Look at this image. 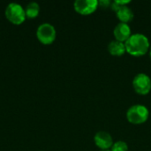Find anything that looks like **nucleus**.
<instances>
[{
	"mask_svg": "<svg viewBox=\"0 0 151 151\" xmlns=\"http://www.w3.org/2000/svg\"><path fill=\"white\" fill-rule=\"evenodd\" d=\"M126 50L134 57H140L150 51V42L147 35L142 33L132 34L129 39L125 42Z\"/></svg>",
	"mask_w": 151,
	"mask_h": 151,
	"instance_id": "nucleus-1",
	"label": "nucleus"
},
{
	"mask_svg": "<svg viewBox=\"0 0 151 151\" xmlns=\"http://www.w3.org/2000/svg\"><path fill=\"white\" fill-rule=\"evenodd\" d=\"M150 117L149 109L143 104H134L127 111V119L134 125L145 123Z\"/></svg>",
	"mask_w": 151,
	"mask_h": 151,
	"instance_id": "nucleus-2",
	"label": "nucleus"
},
{
	"mask_svg": "<svg viewBox=\"0 0 151 151\" xmlns=\"http://www.w3.org/2000/svg\"><path fill=\"white\" fill-rule=\"evenodd\" d=\"M5 16L10 22L19 25L26 19L25 9L17 3H10L5 9Z\"/></svg>",
	"mask_w": 151,
	"mask_h": 151,
	"instance_id": "nucleus-3",
	"label": "nucleus"
},
{
	"mask_svg": "<svg viewBox=\"0 0 151 151\" xmlns=\"http://www.w3.org/2000/svg\"><path fill=\"white\" fill-rule=\"evenodd\" d=\"M57 32L54 27L50 23H42L41 24L36 31V36L38 40L45 45L51 44L56 39Z\"/></svg>",
	"mask_w": 151,
	"mask_h": 151,
	"instance_id": "nucleus-4",
	"label": "nucleus"
},
{
	"mask_svg": "<svg viewBox=\"0 0 151 151\" xmlns=\"http://www.w3.org/2000/svg\"><path fill=\"white\" fill-rule=\"evenodd\" d=\"M133 88L134 91L142 96L148 95L151 90L150 77L143 73L136 74L133 79Z\"/></svg>",
	"mask_w": 151,
	"mask_h": 151,
	"instance_id": "nucleus-5",
	"label": "nucleus"
},
{
	"mask_svg": "<svg viewBox=\"0 0 151 151\" xmlns=\"http://www.w3.org/2000/svg\"><path fill=\"white\" fill-rule=\"evenodd\" d=\"M97 0H76L73 3L74 10L81 15H89L98 8Z\"/></svg>",
	"mask_w": 151,
	"mask_h": 151,
	"instance_id": "nucleus-6",
	"label": "nucleus"
},
{
	"mask_svg": "<svg viewBox=\"0 0 151 151\" xmlns=\"http://www.w3.org/2000/svg\"><path fill=\"white\" fill-rule=\"evenodd\" d=\"M94 142L100 150H109L114 143L112 136L106 131H99L94 136Z\"/></svg>",
	"mask_w": 151,
	"mask_h": 151,
	"instance_id": "nucleus-7",
	"label": "nucleus"
},
{
	"mask_svg": "<svg viewBox=\"0 0 151 151\" xmlns=\"http://www.w3.org/2000/svg\"><path fill=\"white\" fill-rule=\"evenodd\" d=\"M113 35L115 37V40L125 43L132 35L130 26L127 23H118L113 29Z\"/></svg>",
	"mask_w": 151,
	"mask_h": 151,
	"instance_id": "nucleus-8",
	"label": "nucleus"
},
{
	"mask_svg": "<svg viewBox=\"0 0 151 151\" xmlns=\"http://www.w3.org/2000/svg\"><path fill=\"white\" fill-rule=\"evenodd\" d=\"M116 15H117V18L119 19V20L120 22L127 23V24L129 22H131L134 18V13L133 10L127 5L121 6L116 12Z\"/></svg>",
	"mask_w": 151,
	"mask_h": 151,
	"instance_id": "nucleus-9",
	"label": "nucleus"
},
{
	"mask_svg": "<svg viewBox=\"0 0 151 151\" xmlns=\"http://www.w3.org/2000/svg\"><path fill=\"white\" fill-rule=\"evenodd\" d=\"M108 51L111 55L115 57H120L127 52L125 43L117 40H113L108 44Z\"/></svg>",
	"mask_w": 151,
	"mask_h": 151,
	"instance_id": "nucleus-10",
	"label": "nucleus"
},
{
	"mask_svg": "<svg viewBox=\"0 0 151 151\" xmlns=\"http://www.w3.org/2000/svg\"><path fill=\"white\" fill-rule=\"evenodd\" d=\"M39 12H40V7L36 2H30L29 4H27L26 9H25L26 17H27L29 19L37 17L39 14Z\"/></svg>",
	"mask_w": 151,
	"mask_h": 151,
	"instance_id": "nucleus-11",
	"label": "nucleus"
},
{
	"mask_svg": "<svg viewBox=\"0 0 151 151\" xmlns=\"http://www.w3.org/2000/svg\"><path fill=\"white\" fill-rule=\"evenodd\" d=\"M111 151H128V144L124 141H117L113 143Z\"/></svg>",
	"mask_w": 151,
	"mask_h": 151,
	"instance_id": "nucleus-12",
	"label": "nucleus"
},
{
	"mask_svg": "<svg viewBox=\"0 0 151 151\" xmlns=\"http://www.w3.org/2000/svg\"><path fill=\"white\" fill-rule=\"evenodd\" d=\"M111 2L110 0H102L98 1V6H101L104 9H107L108 7H111Z\"/></svg>",
	"mask_w": 151,
	"mask_h": 151,
	"instance_id": "nucleus-13",
	"label": "nucleus"
},
{
	"mask_svg": "<svg viewBox=\"0 0 151 151\" xmlns=\"http://www.w3.org/2000/svg\"><path fill=\"white\" fill-rule=\"evenodd\" d=\"M150 58H151V45H150Z\"/></svg>",
	"mask_w": 151,
	"mask_h": 151,
	"instance_id": "nucleus-14",
	"label": "nucleus"
},
{
	"mask_svg": "<svg viewBox=\"0 0 151 151\" xmlns=\"http://www.w3.org/2000/svg\"><path fill=\"white\" fill-rule=\"evenodd\" d=\"M100 151H111V150H100Z\"/></svg>",
	"mask_w": 151,
	"mask_h": 151,
	"instance_id": "nucleus-15",
	"label": "nucleus"
}]
</instances>
